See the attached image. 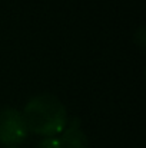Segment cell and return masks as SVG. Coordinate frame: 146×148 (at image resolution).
Instances as JSON below:
<instances>
[{
    "mask_svg": "<svg viewBox=\"0 0 146 148\" xmlns=\"http://www.w3.org/2000/svg\"><path fill=\"white\" fill-rule=\"evenodd\" d=\"M27 130L52 137L66 127V109L63 103L50 94H42L32 98L22 114Z\"/></svg>",
    "mask_w": 146,
    "mask_h": 148,
    "instance_id": "1",
    "label": "cell"
},
{
    "mask_svg": "<svg viewBox=\"0 0 146 148\" xmlns=\"http://www.w3.org/2000/svg\"><path fill=\"white\" fill-rule=\"evenodd\" d=\"M27 127L22 114L14 108H4L0 111V143L16 147L27 137Z\"/></svg>",
    "mask_w": 146,
    "mask_h": 148,
    "instance_id": "2",
    "label": "cell"
},
{
    "mask_svg": "<svg viewBox=\"0 0 146 148\" xmlns=\"http://www.w3.org/2000/svg\"><path fill=\"white\" fill-rule=\"evenodd\" d=\"M80 121L75 118L60 140L62 148H88V138L80 130Z\"/></svg>",
    "mask_w": 146,
    "mask_h": 148,
    "instance_id": "3",
    "label": "cell"
},
{
    "mask_svg": "<svg viewBox=\"0 0 146 148\" xmlns=\"http://www.w3.org/2000/svg\"><path fill=\"white\" fill-rule=\"evenodd\" d=\"M39 148H62V145H60V140L57 138H46L40 141Z\"/></svg>",
    "mask_w": 146,
    "mask_h": 148,
    "instance_id": "4",
    "label": "cell"
},
{
    "mask_svg": "<svg viewBox=\"0 0 146 148\" xmlns=\"http://www.w3.org/2000/svg\"><path fill=\"white\" fill-rule=\"evenodd\" d=\"M9 148H17V147H9Z\"/></svg>",
    "mask_w": 146,
    "mask_h": 148,
    "instance_id": "5",
    "label": "cell"
}]
</instances>
